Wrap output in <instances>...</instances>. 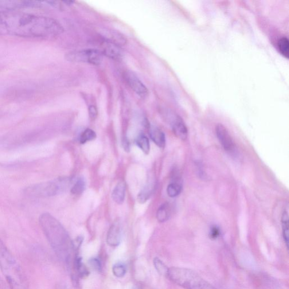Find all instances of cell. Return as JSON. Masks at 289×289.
Masks as SVG:
<instances>
[{
  "instance_id": "cell-4",
  "label": "cell",
  "mask_w": 289,
  "mask_h": 289,
  "mask_svg": "<svg viewBox=\"0 0 289 289\" xmlns=\"http://www.w3.org/2000/svg\"><path fill=\"white\" fill-rule=\"evenodd\" d=\"M166 277L172 282L185 289H217L189 269L170 268Z\"/></svg>"
},
{
  "instance_id": "cell-5",
  "label": "cell",
  "mask_w": 289,
  "mask_h": 289,
  "mask_svg": "<svg viewBox=\"0 0 289 289\" xmlns=\"http://www.w3.org/2000/svg\"><path fill=\"white\" fill-rule=\"evenodd\" d=\"M71 185V180L60 178L31 185L25 190L27 196L35 198L49 197L63 193Z\"/></svg>"
},
{
  "instance_id": "cell-14",
  "label": "cell",
  "mask_w": 289,
  "mask_h": 289,
  "mask_svg": "<svg viewBox=\"0 0 289 289\" xmlns=\"http://www.w3.org/2000/svg\"><path fill=\"white\" fill-rule=\"evenodd\" d=\"M104 37L105 41L112 43L117 46L126 44V40L125 37L119 33L115 31H104Z\"/></svg>"
},
{
  "instance_id": "cell-24",
  "label": "cell",
  "mask_w": 289,
  "mask_h": 289,
  "mask_svg": "<svg viewBox=\"0 0 289 289\" xmlns=\"http://www.w3.org/2000/svg\"><path fill=\"white\" fill-rule=\"evenodd\" d=\"M153 263L156 270L157 271L159 274L166 276L169 268H167L165 264L158 257H155Z\"/></svg>"
},
{
  "instance_id": "cell-18",
  "label": "cell",
  "mask_w": 289,
  "mask_h": 289,
  "mask_svg": "<svg viewBox=\"0 0 289 289\" xmlns=\"http://www.w3.org/2000/svg\"><path fill=\"white\" fill-rule=\"evenodd\" d=\"M281 222H282L283 234L284 241L286 244L287 247L289 248V216L288 213L286 211L283 214L282 217H281Z\"/></svg>"
},
{
  "instance_id": "cell-12",
  "label": "cell",
  "mask_w": 289,
  "mask_h": 289,
  "mask_svg": "<svg viewBox=\"0 0 289 289\" xmlns=\"http://www.w3.org/2000/svg\"><path fill=\"white\" fill-rule=\"evenodd\" d=\"M104 48L103 52V55L107 56L115 60H120L122 58V53H121L118 46L112 44V43L105 41Z\"/></svg>"
},
{
  "instance_id": "cell-31",
  "label": "cell",
  "mask_w": 289,
  "mask_h": 289,
  "mask_svg": "<svg viewBox=\"0 0 289 289\" xmlns=\"http://www.w3.org/2000/svg\"><path fill=\"white\" fill-rule=\"evenodd\" d=\"M138 289V288H134V289Z\"/></svg>"
},
{
  "instance_id": "cell-17",
  "label": "cell",
  "mask_w": 289,
  "mask_h": 289,
  "mask_svg": "<svg viewBox=\"0 0 289 289\" xmlns=\"http://www.w3.org/2000/svg\"><path fill=\"white\" fill-rule=\"evenodd\" d=\"M155 186L153 183H149L139 194L138 196V201L140 204H144L151 197L152 193H153Z\"/></svg>"
},
{
  "instance_id": "cell-26",
  "label": "cell",
  "mask_w": 289,
  "mask_h": 289,
  "mask_svg": "<svg viewBox=\"0 0 289 289\" xmlns=\"http://www.w3.org/2000/svg\"><path fill=\"white\" fill-rule=\"evenodd\" d=\"M220 229L218 226L214 225L210 229V237L212 239H217L218 237L220 236Z\"/></svg>"
},
{
  "instance_id": "cell-20",
  "label": "cell",
  "mask_w": 289,
  "mask_h": 289,
  "mask_svg": "<svg viewBox=\"0 0 289 289\" xmlns=\"http://www.w3.org/2000/svg\"><path fill=\"white\" fill-rule=\"evenodd\" d=\"M182 185L178 181L170 183L167 187V192L169 196L172 198L176 197L181 193Z\"/></svg>"
},
{
  "instance_id": "cell-25",
  "label": "cell",
  "mask_w": 289,
  "mask_h": 289,
  "mask_svg": "<svg viewBox=\"0 0 289 289\" xmlns=\"http://www.w3.org/2000/svg\"><path fill=\"white\" fill-rule=\"evenodd\" d=\"M112 273L114 275L118 277V278H122L126 274L127 268L125 265L123 263H117L112 267Z\"/></svg>"
},
{
  "instance_id": "cell-15",
  "label": "cell",
  "mask_w": 289,
  "mask_h": 289,
  "mask_svg": "<svg viewBox=\"0 0 289 289\" xmlns=\"http://www.w3.org/2000/svg\"><path fill=\"white\" fill-rule=\"evenodd\" d=\"M73 265L78 276L81 278H84L89 275L88 269L85 267L81 257L79 255H75L73 260Z\"/></svg>"
},
{
  "instance_id": "cell-28",
  "label": "cell",
  "mask_w": 289,
  "mask_h": 289,
  "mask_svg": "<svg viewBox=\"0 0 289 289\" xmlns=\"http://www.w3.org/2000/svg\"><path fill=\"white\" fill-rule=\"evenodd\" d=\"M89 114L90 118L92 120H95L97 118V115H98V111L96 107L91 105L89 107Z\"/></svg>"
},
{
  "instance_id": "cell-6",
  "label": "cell",
  "mask_w": 289,
  "mask_h": 289,
  "mask_svg": "<svg viewBox=\"0 0 289 289\" xmlns=\"http://www.w3.org/2000/svg\"><path fill=\"white\" fill-rule=\"evenodd\" d=\"M66 59L72 62L99 66L102 64L103 54L99 50L95 49H83L66 54Z\"/></svg>"
},
{
  "instance_id": "cell-8",
  "label": "cell",
  "mask_w": 289,
  "mask_h": 289,
  "mask_svg": "<svg viewBox=\"0 0 289 289\" xmlns=\"http://www.w3.org/2000/svg\"><path fill=\"white\" fill-rule=\"evenodd\" d=\"M216 134L218 141L225 151L229 154L236 155L237 154L236 144L227 129L223 125L218 124L216 127Z\"/></svg>"
},
{
  "instance_id": "cell-27",
  "label": "cell",
  "mask_w": 289,
  "mask_h": 289,
  "mask_svg": "<svg viewBox=\"0 0 289 289\" xmlns=\"http://www.w3.org/2000/svg\"><path fill=\"white\" fill-rule=\"evenodd\" d=\"M91 267L97 271H100L101 269V264L100 261L95 257L90 259L89 261Z\"/></svg>"
},
{
  "instance_id": "cell-9",
  "label": "cell",
  "mask_w": 289,
  "mask_h": 289,
  "mask_svg": "<svg viewBox=\"0 0 289 289\" xmlns=\"http://www.w3.org/2000/svg\"><path fill=\"white\" fill-rule=\"evenodd\" d=\"M124 79L133 91L142 98H145L149 95V91L136 74L131 71L124 73Z\"/></svg>"
},
{
  "instance_id": "cell-13",
  "label": "cell",
  "mask_w": 289,
  "mask_h": 289,
  "mask_svg": "<svg viewBox=\"0 0 289 289\" xmlns=\"http://www.w3.org/2000/svg\"><path fill=\"white\" fill-rule=\"evenodd\" d=\"M126 185L123 181L118 182L112 193V198L117 204L122 205L126 196Z\"/></svg>"
},
{
  "instance_id": "cell-11",
  "label": "cell",
  "mask_w": 289,
  "mask_h": 289,
  "mask_svg": "<svg viewBox=\"0 0 289 289\" xmlns=\"http://www.w3.org/2000/svg\"><path fill=\"white\" fill-rule=\"evenodd\" d=\"M149 132L150 138L157 145L161 148L166 146V136L165 134L157 127L149 125Z\"/></svg>"
},
{
  "instance_id": "cell-22",
  "label": "cell",
  "mask_w": 289,
  "mask_h": 289,
  "mask_svg": "<svg viewBox=\"0 0 289 289\" xmlns=\"http://www.w3.org/2000/svg\"><path fill=\"white\" fill-rule=\"evenodd\" d=\"M85 187L86 183L84 179L79 178L72 187L71 192L74 195H80L84 192Z\"/></svg>"
},
{
  "instance_id": "cell-3",
  "label": "cell",
  "mask_w": 289,
  "mask_h": 289,
  "mask_svg": "<svg viewBox=\"0 0 289 289\" xmlns=\"http://www.w3.org/2000/svg\"><path fill=\"white\" fill-rule=\"evenodd\" d=\"M0 268L11 289H29L25 275L14 257L0 238Z\"/></svg>"
},
{
  "instance_id": "cell-1",
  "label": "cell",
  "mask_w": 289,
  "mask_h": 289,
  "mask_svg": "<svg viewBox=\"0 0 289 289\" xmlns=\"http://www.w3.org/2000/svg\"><path fill=\"white\" fill-rule=\"evenodd\" d=\"M56 19L13 9L0 10V35L53 39L64 33Z\"/></svg>"
},
{
  "instance_id": "cell-21",
  "label": "cell",
  "mask_w": 289,
  "mask_h": 289,
  "mask_svg": "<svg viewBox=\"0 0 289 289\" xmlns=\"http://www.w3.org/2000/svg\"><path fill=\"white\" fill-rule=\"evenodd\" d=\"M280 52L283 56L288 59L289 57V42L287 37L281 38L277 42Z\"/></svg>"
},
{
  "instance_id": "cell-16",
  "label": "cell",
  "mask_w": 289,
  "mask_h": 289,
  "mask_svg": "<svg viewBox=\"0 0 289 289\" xmlns=\"http://www.w3.org/2000/svg\"><path fill=\"white\" fill-rule=\"evenodd\" d=\"M170 216V206L168 203H165L159 207L157 211V220L159 222H164L169 220Z\"/></svg>"
},
{
  "instance_id": "cell-10",
  "label": "cell",
  "mask_w": 289,
  "mask_h": 289,
  "mask_svg": "<svg viewBox=\"0 0 289 289\" xmlns=\"http://www.w3.org/2000/svg\"><path fill=\"white\" fill-rule=\"evenodd\" d=\"M122 238V226L119 220L115 221L109 229L107 237V243L112 247H116Z\"/></svg>"
},
{
  "instance_id": "cell-23",
  "label": "cell",
  "mask_w": 289,
  "mask_h": 289,
  "mask_svg": "<svg viewBox=\"0 0 289 289\" xmlns=\"http://www.w3.org/2000/svg\"><path fill=\"white\" fill-rule=\"evenodd\" d=\"M96 138V134L95 131L91 129L87 128L81 133L79 138L80 144H84L90 141H92Z\"/></svg>"
},
{
  "instance_id": "cell-29",
  "label": "cell",
  "mask_w": 289,
  "mask_h": 289,
  "mask_svg": "<svg viewBox=\"0 0 289 289\" xmlns=\"http://www.w3.org/2000/svg\"><path fill=\"white\" fill-rule=\"evenodd\" d=\"M122 145L124 148V150L127 152H130V142L127 138H124L122 140Z\"/></svg>"
},
{
  "instance_id": "cell-19",
  "label": "cell",
  "mask_w": 289,
  "mask_h": 289,
  "mask_svg": "<svg viewBox=\"0 0 289 289\" xmlns=\"http://www.w3.org/2000/svg\"><path fill=\"white\" fill-rule=\"evenodd\" d=\"M136 143L144 153L149 154L150 148V142L147 137L143 135L139 136L136 140Z\"/></svg>"
},
{
  "instance_id": "cell-30",
  "label": "cell",
  "mask_w": 289,
  "mask_h": 289,
  "mask_svg": "<svg viewBox=\"0 0 289 289\" xmlns=\"http://www.w3.org/2000/svg\"><path fill=\"white\" fill-rule=\"evenodd\" d=\"M64 2L65 3H66V4H68V5H72V3H73L75 2H74L73 1H64Z\"/></svg>"
},
{
  "instance_id": "cell-2",
  "label": "cell",
  "mask_w": 289,
  "mask_h": 289,
  "mask_svg": "<svg viewBox=\"0 0 289 289\" xmlns=\"http://www.w3.org/2000/svg\"><path fill=\"white\" fill-rule=\"evenodd\" d=\"M39 221L46 239L56 255L64 262L70 263L73 251L72 241L64 226L48 213L42 214Z\"/></svg>"
},
{
  "instance_id": "cell-7",
  "label": "cell",
  "mask_w": 289,
  "mask_h": 289,
  "mask_svg": "<svg viewBox=\"0 0 289 289\" xmlns=\"http://www.w3.org/2000/svg\"><path fill=\"white\" fill-rule=\"evenodd\" d=\"M164 116L173 130L174 134L179 139L185 140L187 138V129L183 120L177 113L167 110L163 113Z\"/></svg>"
}]
</instances>
